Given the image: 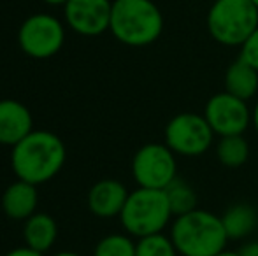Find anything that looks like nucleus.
I'll return each instance as SVG.
<instances>
[{
  "mask_svg": "<svg viewBox=\"0 0 258 256\" xmlns=\"http://www.w3.org/2000/svg\"><path fill=\"white\" fill-rule=\"evenodd\" d=\"M65 161L67 147L49 130H32L11 151V167L16 178L35 186L56 178Z\"/></svg>",
  "mask_w": 258,
  "mask_h": 256,
  "instance_id": "1",
  "label": "nucleus"
},
{
  "mask_svg": "<svg viewBox=\"0 0 258 256\" xmlns=\"http://www.w3.org/2000/svg\"><path fill=\"white\" fill-rule=\"evenodd\" d=\"M169 235L179 256H216L228 244L220 216L199 207L176 216Z\"/></svg>",
  "mask_w": 258,
  "mask_h": 256,
  "instance_id": "2",
  "label": "nucleus"
},
{
  "mask_svg": "<svg viewBox=\"0 0 258 256\" xmlns=\"http://www.w3.org/2000/svg\"><path fill=\"white\" fill-rule=\"evenodd\" d=\"M109 32L130 48H146L160 39L163 14L153 0H112Z\"/></svg>",
  "mask_w": 258,
  "mask_h": 256,
  "instance_id": "3",
  "label": "nucleus"
},
{
  "mask_svg": "<svg viewBox=\"0 0 258 256\" xmlns=\"http://www.w3.org/2000/svg\"><path fill=\"white\" fill-rule=\"evenodd\" d=\"M174 214L163 190L137 188L128 193L119 221L128 235L146 237L160 233L170 226Z\"/></svg>",
  "mask_w": 258,
  "mask_h": 256,
  "instance_id": "4",
  "label": "nucleus"
},
{
  "mask_svg": "<svg viewBox=\"0 0 258 256\" xmlns=\"http://www.w3.org/2000/svg\"><path fill=\"white\" fill-rule=\"evenodd\" d=\"M206 27L218 44L241 48L258 27V7L251 0H214L207 11Z\"/></svg>",
  "mask_w": 258,
  "mask_h": 256,
  "instance_id": "5",
  "label": "nucleus"
},
{
  "mask_svg": "<svg viewBox=\"0 0 258 256\" xmlns=\"http://www.w3.org/2000/svg\"><path fill=\"white\" fill-rule=\"evenodd\" d=\"M214 137L211 125L204 114L199 113H179L169 120L163 132V142L177 156H202L213 147Z\"/></svg>",
  "mask_w": 258,
  "mask_h": 256,
  "instance_id": "6",
  "label": "nucleus"
},
{
  "mask_svg": "<svg viewBox=\"0 0 258 256\" xmlns=\"http://www.w3.org/2000/svg\"><path fill=\"white\" fill-rule=\"evenodd\" d=\"M177 154L165 142H148L132 158L134 181L141 188L165 190L177 178Z\"/></svg>",
  "mask_w": 258,
  "mask_h": 256,
  "instance_id": "7",
  "label": "nucleus"
},
{
  "mask_svg": "<svg viewBox=\"0 0 258 256\" xmlns=\"http://www.w3.org/2000/svg\"><path fill=\"white\" fill-rule=\"evenodd\" d=\"M63 42L65 27L51 14H32L18 30V44L21 51L35 60L51 58L63 48Z\"/></svg>",
  "mask_w": 258,
  "mask_h": 256,
  "instance_id": "8",
  "label": "nucleus"
},
{
  "mask_svg": "<svg viewBox=\"0 0 258 256\" xmlns=\"http://www.w3.org/2000/svg\"><path fill=\"white\" fill-rule=\"evenodd\" d=\"M204 116L216 137L244 135L246 130L251 127V107L248 106V100L239 99L225 90L207 100Z\"/></svg>",
  "mask_w": 258,
  "mask_h": 256,
  "instance_id": "9",
  "label": "nucleus"
},
{
  "mask_svg": "<svg viewBox=\"0 0 258 256\" xmlns=\"http://www.w3.org/2000/svg\"><path fill=\"white\" fill-rule=\"evenodd\" d=\"M111 13V0H69L63 6L69 28L83 37H97L107 32Z\"/></svg>",
  "mask_w": 258,
  "mask_h": 256,
  "instance_id": "10",
  "label": "nucleus"
},
{
  "mask_svg": "<svg viewBox=\"0 0 258 256\" xmlns=\"http://www.w3.org/2000/svg\"><path fill=\"white\" fill-rule=\"evenodd\" d=\"M128 190L121 181L116 179H102L90 188L86 204L93 216L102 219H111L121 214L125 202L128 198Z\"/></svg>",
  "mask_w": 258,
  "mask_h": 256,
  "instance_id": "11",
  "label": "nucleus"
},
{
  "mask_svg": "<svg viewBox=\"0 0 258 256\" xmlns=\"http://www.w3.org/2000/svg\"><path fill=\"white\" fill-rule=\"evenodd\" d=\"M34 130V118L25 104L14 99L0 100V144L16 146Z\"/></svg>",
  "mask_w": 258,
  "mask_h": 256,
  "instance_id": "12",
  "label": "nucleus"
},
{
  "mask_svg": "<svg viewBox=\"0 0 258 256\" xmlns=\"http://www.w3.org/2000/svg\"><path fill=\"white\" fill-rule=\"evenodd\" d=\"M39 192L32 183L16 179L6 188L2 195V211L9 219L25 221L37 212Z\"/></svg>",
  "mask_w": 258,
  "mask_h": 256,
  "instance_id": "13",
  "label": "nucleus"
},
{
  "mask_svg": "<svg viewBox=\"0 0 258 256\" xmlns=\"http://www.w3.org/2000/svg\"><path fill=\"white\" fill-rule=\"evenodd\" d=\"M228 240H244L258 228V211L246 202H237L220 216Z\"/></svg>",
  "mask_w": 258,
  "mask_h": 256,
  "instance_id": "14",
  "label": "nucleus"
},
{
  "mask_svg": "<svg viewBox=\"0 0 258 256\" xmlns=\"http://www.w3.org/2000/svg\"><path fill=\"white\" fill-rule=\"evenodd\" d=\"M223 84L225 92L242 100H251L258 93V70L242 58H237L225 70Z\"/></svg>",
  "mask_w": 258,
  "mask_h": 256,
  "instance_id": "15",
  "label": "nucleus"
},
{
  "mask_svg": "<svg viewBox=\"0 0 258 256\" xmlns=\"http://www.w3.org/2000/svg\"><path fill=\"white\" fill-rule=\"evenodd\" d=\"M58 237L56 221L46 212H35L28 219H25L23 239L25 246L32 247L35 251L46 253L53 247L54 240Z\"/></svg>",
  "mask_w": 258,
  "mask_h": 256,
  "instance_id": "16",
  "label": "nucleus"
},
{
  "mask_svg": "<svg viewBox=\"0 0 258 256\" xmlns=\"http://www.w3.org/2000/svg\"><path fill=\"white\" fill-rule=\"evenodd\" d=\"M216 158L227 168L242 167L249 158V142L244 135L220 137L216 142Z\"/></svg>",
  "mask_w": 258,
  "mask_h": 256,
  "instance_id": "17",
  "label": "nucleus"
},
{
  "mask_svg": "<svg viewBox=\"0 0 258 256\" xmlns=\"http://www.w3.org/2000/svg\"><path fill=\"white\" fill-rule=\"evenodd\" d=\"M163 192H165V197L169 200L170 211H172L174 218L197 209L199 195L195 192L194 186L188 181H184V179L176 178Z\"/></svg>",
  "mask_w": 258,
  "mask_h": 256,
  "instance_id": "18",
  "label": "nucleus"
},
{
  "mask_svg": "<svg viewBox=\"0 0 258 256\" xmlns=\"http://www.w3.org/2000/svg\"><path fill=\"white\" fill-rule=\"evenodd\" d=\"M93 256H136V240L128 233H111L97 242Z\"/></svg>",
  "mask_w": 258,
  "mask_h": 256,
  "instance_id": "19",
  "label": "nucleus"
},
{
  "mask_svg": "<svg viewBox=\"0 0 258 256\" xmlns=\"http://www.w3.org/2000/svg\"><path fill=\"white\" fill-rule=\"evenodd\" d=\"M136 256H179L170 235L163 232L137 239Z\"/></svg>",
  "mask_w": 258,
  "mask_h": 256,
  "instance_id": "20",
  "label": "nucleus"
},
{
  "mask_svg": "<svg viewBox=\"0 0 258 256\" xmlns=\"http://www.w3.org/2000/svg\"><path fill=\"white\" fill-rule=\"evenodd\" d=\"M239 58H242L244 62H248L253 68L258 70V27H256V30L242 42Z\"/></svg>",
  "mask_w": 258,
  "mask_h": 256,
  "instance_id": "21",
  "label": "nucleus"
},
{
  "mask_svg": "<svg viewBox=\"0 0 258 256\" xmlns=\"http://www.w3.org/2000/svg\"><path fill=\"white\" fill-rule=\"evenodd\" d=\"M237 251L241 256H258V239H253V240L244 242Z\"/></svg>",
  "mask_w": 258,
  "mask_h": 256,
  "instance_id": "22",
  "label": "nucleus"
},
{
  "mask_svg": "<svg viewBox=\"0 0 258 256\" xmlns=\"http://www.w3.org/2000/svg\"><path fill=\"white\" fill-rule=\"evenodd\" d=\"M4 256H44V253L32 249L28 246H21V247H14V249H11L9 253H6Z\"/></svg>",
  "mask_w": 258,
  "mask_h": 256,
  "instance_id": "23",
  "label": "nucleus"
},
{
  "mask_svg": "<svg viewBox=\"0 0 258 256\" xmlns=\"http://www.w3.org/2000/svg\"><path fill=\"white\" fill-rule=\"evenodd\" d=\"M251 125H253V128L256 130V133H258V100H256V104L251 107Z\"/></svg>",
  "mask_w": 258,
  "mask_h": 256,
  "instance_id": "24",
  "label": "nucleus"
},
{
  "mask_svg": "<svg viewBox=\"0 0 258 256\" xmlns=\"http://www.w3.org/2000/svg\"><path fill=\"white\" fill-rule=\"evenodd\" d=\"M216 256H241L239 251H232V249H223L221 253H218Z\"/></svg>",
  "mask_w": 258,
  "mask_h": 256,
  "instance_id": "25",
  "label": "nucleus"
},
{
  "mask_svg": "<svg viewBox=\"0 0 258 256\" xmlns=\"http://www.w3.org/2000/svg\"><path fill=\"white\" fill-rule=\"evenodd\" d=\"M42 2L49 4V6H65L69 0H42Z\"/></svg>",
  "mask_w": 258,
  "mask_h": 256,
  "instance_id": "26",
  "label": "nucleus"
},
{
  "mask_svg": "<svg viewBox=\"0 0 258 256\" xmlns=\"http://www.w3.org/2000/svg\"><path fill=\"white\" fill-rule=\"evenodd\" d=\"M53 256H81V254L72 253V251H61V253H56V254H53Z\"/></svg>",
  "mask_w": 258,
  "mask_h": 256,
  "instance_id": "27",
  "label": "nucleus"
},
{
  "mask_svg": "<svg viewBox=\"0 0 258 256\" xmlns=\"http://www.w3.org/2000/svg\"><path fill=\"white\" fill-rule=\"evenodd\" d=\"M251 2H253V4H255V6L258 7V0H251Z\"/></svg>",
  "mask_w": 258,
  "mask_h": 256,
  "instance_id": "28",
  "label": "nucleus"
}]
</instances>
